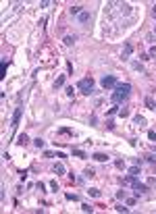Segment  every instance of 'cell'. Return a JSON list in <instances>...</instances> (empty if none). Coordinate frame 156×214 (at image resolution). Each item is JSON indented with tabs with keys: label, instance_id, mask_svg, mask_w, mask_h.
Returning <instances> with one entry per match:
<instances>
[{
	"label": "cell",
	"instance_id": "obj_1",
	"mask_svg": "<svg viewBox=\"0 0 156 214\" xmlns=\"http://www.w3.org/2000/svg\"><path fill=\"white\" fill-rule=\"evenodd\" d=\"M129 94H131V85L129 83H117L115 91H112V96H110V100L115 104H121L123 100H127Z\"/></svg>",
	"mask_w": 156,
	"mask_h": 214
},
{
	"label": "cell",
	"instance_id": "obj_2",
	"mask_svg": "<svg viewBox=\"0 0 156 214\" xmlns=\"http://www.w3.org/2000/svg\"><path fill=\"white\" fill-rule=\"evenodd\" d=\"M77 87H79V91H81V94H85V96H89V94L94 91V81H92L89 77H85V79H79V83H77Z\"/></svg>",
	"mask_w": 156,
	"mask_h": 214
},
{
	"label": "cell",
	"instance_id": "obj_3",
	"mask_svg": "<svg viewBox=\"0 0 156 214\" xmlns=\"http://www.w3.org/2000/svg\"><path fill=\"white\" fill-rule=\"evenodd\" d=\"M100 83H102L104 90H115V87H117V77L115 75H104Z\"/></svg>",
	"mask_w": 156,
	"mask_h": 214
},
{
	"label": "cell",
	"instance_id": "obj_4",
	"mask_svg": "<svg viewBox=\"0 0 156 214\" xmlns=\"http://www.w3.org/2000/svg\"><path fill=\"white\" fill-rule=\"evenodd\" d=\"M131 187H133V191H135V195H142L148 191V185H144V183H140V181H133L131 183Z\"/></svg>",
	"mask_w": 156,
	"mask_h": 214
},
{
	"label": "cell",
	"instance_id": "obj_5",
	"mask_svg": "<svg viewBox=\"0 0 156 214\" xmlns=\"http://www.w3.org/2000/svg\"><path fill=\"white\" fill-rule=\"evenodd\" d=\"M19 118H21V108H17V110H15V114H13V125H11L13 129H17V125H19Z\"/></svg>",
	"mask_w": 156,
	"mask_h": 214
},
{
	"label": "cell",
	"instance_id": "obj_6",
	"mask_svg": "<svg viewBox=\"0 0 156 214\" xmlns=\"http://www.w3.org/2000/svg\"><path fill=\"white\" fill-rule=\"evenodd\" d=\"M129 177H133V179L140 177V164H133L131 168H129Z\"/></svg>",
	"mask_w": 156,
	"mask_h": 214
},
{
	"label": "cell",
	"instance_id": "obj_7",
	"mask_svg": "<svg viewBox=\"0 0 156 214\" xmlns=\"http://www.w3.org/2000/svg\"><path fill=\"white\" fill-rule=\"evenodd\" d=\"M77 19H79V23H88V21L92 19V15H89L88 11H83V13L79 15V17H77Z\"/></svg>",
	"mask_w": 156,
	"mask_h": 214
},
{
	"label": "cell",
	"instance_id": "obj_8",
	"mask_svg": "<svg viewBox=\"0 0 156 214\" xmlns=\"http://www.w3.org/2000/svg\"><path fill=\"white\" fill-rule=\"evenodd\" d=\"M131 52H133V48H131L129 44H125V48H123L121 56H123V58H129V56H131Z\"/></svg>",
	"mask_w": 156,
	"mask_h": 214
},
{
	"label": "cell",
	"instance_id": "obj_9",
	"mask_svg": "<svg viewBox=\"0 0 156 214\" xmlns=\"http://www.w3.org/2000/svg\"><path fill=\"white\" fill-rule=\"evenodd\" d=\"M69 13H71V15H77V17H79V15H81L83 11H81V7H79V4H75V7H71V8H69Z\"/></svg>",
	"mask_w": 156,
	"mask_h": 214
},
{
	"label": "cell",
	"instance_id": "obj_10",
	"mask_svg": "<svg viewBox=\"0 0 156 214\" xmlns=\"http://www.w3.org/2000/svg\"><path fill=\"white\" fill-rule=\"evenodd\" d=\"M92 158L98 160V162H106V160H108V156H106V154H100V152H98V154H94Z\"/></svg>",
	"mask_w": 156,
	"mask_h": 214
},
{
	"label": "cell",
	"instance_id": "obj_11",
	"mask_svg": "<svg viewBox=\"0 0 156 214\" xmlns=\"http://www.w3.org/2000/svg\"><path fill=\"white\" fill-rule=\"evenodd\" d=\"M54 173H56V175H65L67 171H65V166H62L61 162H56V164H54Z\"/></svg>",
	"mask_w": 156,
	"mask_h": 214
},
{
	"label": "cell",
	"instance_id": "obj_12",
	"mask_svg": "<svg viewBox=\"0 0 156 214\" xmlns=\"http://www.w3.org/2000/svg\"><path fill=\"white\" fill-rule=\"evenodd\" d=\"M27 141H29V137L25 135V133H21V135H19V139H17V144H19V145H25Z\"/></svg>",
	"mask_w": 156,
	"mask_h": 214
},
{
	"label": "cell",
	"instance_id": "obj_13",
	"mask_svg": "<svg viewBox=\"0 0 156 214\" xmlns=\"http://www.w3.org/2000/svg\"><path fill=\"white\" fill-rule=\"evenodd\" d=\"M133 123H135V125H140V127H144V125H146V118L137 114V117H133Z\"/></svg>",
	"mask_w": 156,
	"mask_h": 214
},
{
	"label": "cell",
	"instance_id": "obj_14",
	"mask_svg": "<svg viewBox=\"0 0 156 214\" xmlns=\"http://www.w3.org/2000/svg\"><path fill=\"white\" fill-rule=\"evenodd\" d=\"M146 106H148L150 110H156V104H154V100H152V98H146Z\"/></svg>",
	"mask_w": 156,
	"mask_h": 214
},
{
	"label": "cell",
	"instance_id": "obj_15",
	"mask_svg": "<svg viewBox=\"0 0 156 214\" xmlns=\"http://www.w3.org/2000/svg\"><path fill=\"white\" fill-rule=\"evenodd\" d=\"M73 156H77V158H88V154L83 152V150H73Z\"/></svg>",
	"mask_w": 156,
	"mask_h": 214
},
{
	"label": "cell",
	"instance_id": "obj_16",
	"mask_svg": "<svg viewBox=\"0 0 156 214\" xmlns=\"http://www.w3.org/2000/svg\"><path fill=\"white\" fill-rule=\"evenodd\" d=\"M75 40H77L75 35H67V38H65V44H67V46H73V44H75Z\"/></svg>",
	"mask_w": 156,
	"mask_h": 214
},
{
	"label": "cell",
	"instance_id": "obj_17",
	"mask_svg": "<svg viewBox=\"0 0 156 214\" xmlns=\"http://www.w3.org/2000/svg\"><path fill=\"white\" fill-rule=\"evenodd\" d=\"M88 194L92 195V198H100V189H96V187H92V189H89Z\"/></svg>",
	"mask_w": 156,
	"mask_h": 214
},
{
	"label": "cell",
	"instance_id": "obj_18",
	"mask_svg": "<svg viewBox=\"0 0 156 214\" xmlns=\"http://www.w3.org/2000/svg\"><path fill=\"white\" fill-rule=\"evenodd\" d=\"M62 83H65V75H61V77L54 81V87H62Z\"/></svg>",
	"mask_w": 156,
	"mask_h": 214
},
{
	"label": "cell",
	"instance_id": "obj_19",
	"mask_svg": "<svg viewBox=\"0 0 156 214\" xmlns=\"http://www.w3.org/2000/svg\"><path fill=\"white\" fill-rule=\"evenodd\" d=\"M34 145H35V148H44V139H40V137L34 139Z\"/></svg>",
	"mask_w": 156,
	"mask_h": 214
},
{
	"label": "cell",
	"instance_id": "obj_20",
	"mask_svg": "<svg viewBox=\"0 0 156 214\" xmlns=\"http://www.w3.org/2000/svg\"><path fill=\"white\" fill-rule=\"evenodd\" d=\"M7 62H2V65H0V73H2V77H7Z\"/></svg>",
	"mask_w": 156,
	"mask_h": 214
},
{
	"label": "cell",
	"instance_id": "obj_21",
	"mask_svg": "<svg viewBox=\"0 0 156 214\" xmlns=\"http://www.w3.org/2000/svg\"><path fill=\"white\" fill-rule=\"evenodd\" d=\"M131 67H133V69H135V71H140V73H144V67H142V65H140V62H133Z\"/></svg>",
	"mask_w": 156,
	"mask_h": 214
},
{
	"label": "cell",
	"instance_id": "obj_22",
	"mask_svg": "<svg viewBox=\"0 0 156 214\" xmlns=\"http://www.w3.org/2000/svg\"><path fill=\"white\" fill-rule=\"evenodd\" d=\"M115 210H117V212H129V208H125V206H121V204H119V206H117V208H115Z\"/></svg>",
	"mask_w": 156,
	"mask_h": 214
},
{
	"label": "cell",
	"instance_id": "obj_23",
	"mask_svg": "<svg viewBox=\"0 0 156 214\" xmlns=\"http://www.w3.org/2000/svg\"><path fill=\"white\" fill-rule=\"evenodd\" d=\"M148 139H152V141H156V131H148Z\"/></svg>",
	"mask_w": 156,
	"mask_h": 214
},
{
	"label": "cell",
	"instance_id": "obj_24",
	"mask_svg": "<svg viewBox=\"0 0 156 214\" xmlns=\"http://www.w3.org/2000/svg\"><path fill=\"white\" fill-rule=\"evenodd\" d=\"M81 210H83V212H92L94 208H92V206H88V204H83V206H81Z\"/></svg>",
	"mask_w": 156,
	"mask_h": 214
},
{
	"label": "cell",
	"instance_id": "obj_25",
	"mask_svg": "<svg viewBox=\"0 0 156 214\" xmlns=\"http://www.w3.org/2000/svg\"><path fill=\"white\" fill-rule=\"evenodd\" d=\"M117 198H119V200H125V191H123V189H121V191H117Z\"/></svg>",
	"mask_w": 156,
	"mask_h": 214
},
{
	"label": "cell",
	"instance_id": "obj_26",
	"mask_svg": "<svg viewBox=\"0 0 156 214\" xmlns=\"http://www.w3.org/2000/svg\"><path fill=\"white\" fill-rule=\"evenodd\" d=\"M117 112H119V106H112V108L108 110V114H117Z\"/></svg>",
	"mask_w": 156,
	"mask_h": 214
},
{
	"label": "cell",
	"instance_id": "obj_27",
	"mask_svg": "<svg viewBox=\"0 0 156 214\" xmlns=\"http://www.w3.org/2000/svg\"><path fill=\"white\" fill-rule=\"evenodd\" d=\"M146 158H148V162H156V156H154V154H148Z\"/></svg>",
	"mask_w": 156,
	"mask_h": 214
},
{
	"label": "cell",
	"instance_id": "obj_28",
	"mask_svg": "<svg viewBox=\"0 0 156 214\" xmlns=\"http://www.w3.org/2000/svg\"><path fill=\"white\" fill-rule=\"evenodd\" d=\"M148 54H150V56H154V58H156V46H152V48H150V52H148Z\"/></svg>",
	"mask_w": 156,
	"mask_h": 214
},
{
	"label": "cell",
	"instance_id": "obj_29",
	"mask_svg": "<svg viewBox=\"0 0 156 214\" xmlns=\"http://www.w3.org/2000/svg\"><path fill=\"white\" fill-rule=\"evenodd\" d=\"M119 114H121V117H127L129 110H127V108H123V110H119Z\"/></svg>",
	"mask_w": 156,
	"mask_h": 214
},
{
	"label": "cell",
	"instance_id": "obj_30",
	"mask_svg": "<svg viewBox=\"0 0 156 214\" xmlns=\"http://www.w3.org/2000/svg\"><path fill=\"white\" fill-rule=\"evenodd\" d=\"M73 94H75L73 87H67V96H69V98H73Z\"/></svg>",
	"mask_w": 156,
	"mask_h": 214
},
{
	"label": "cell",
	"instance_id": "obj_31",
	"mask_svg": "<svg viewBox=\"0 0 156 214\" xmlns=\"http://www.w3.org/2000/svg\"><path fill=\"white\" fill-rule=\"evenodd\" d=\"M67 200H73L75 202V200H77V195H75V194H67Z\"/></svg>",
	"mask_w": 156,
	"mask_h": 214
},
{
	"label": "cell",
	"instance_id": "obj_32",
	"mask_svg": "<svg viewBox=\"0 0 156 214\" xmlns=\"http://www.w3.org/2000/svg\"><path fill=\"white\" fill-rule=\"evenodd\" d=\"M154 17H156V7H154Z\"/></svg>",
	"mask_w": 156,
	"mask_h": 214
},
{
	"label": "cell",
	"instance_id": "obj_33",
	"mask_svg": "<svg viewBox=\"0 0 156 214\" xmlns=\"http://www.w3.org/2000/svg\"><path fill=\"white\" fill-rule=\"evenodd\" d=\"M154 33H156V27H154Z\"/></svg>",
	"mask_w": 156,
	"mask_h": 214
}]
</instances>
